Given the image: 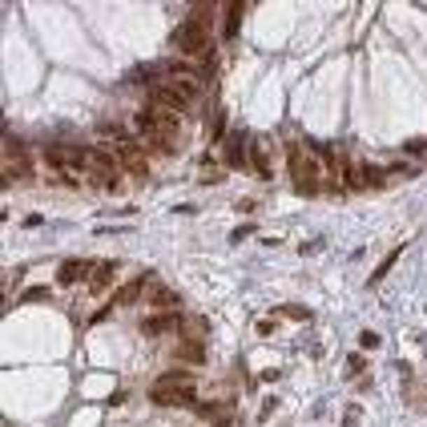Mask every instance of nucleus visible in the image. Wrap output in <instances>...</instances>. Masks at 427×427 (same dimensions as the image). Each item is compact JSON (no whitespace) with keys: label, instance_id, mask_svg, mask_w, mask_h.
Here are the masks:
<instances>
[{"label":"nucleus","instance_id":"18","mask_svg":"<svg viewBox=\"0 0 427 427\" xmlns=\"http://www.w3.org/2000/svg\"><path fill=\"white\" fill-rule=\"evenodd\" d=\"M178 359H190V363H202V346L190 343V346H178Z\"/></svg>","mask_w":427,"mask_h":427},{"label":"nucleus","instance_id":"14","mask_svg":"<svg viewBox=\"0 0 427 427\" xmlns=\"http://www.w3.org/2000/svg\"><path fill=\"white\" fill-rule=\"evenodd\" d=\"M242 13H246V4H242V0H234L230 8H226V36H238V24H242Z\"/></svg>","mask_w":427,"mask_h":427},{"label":"nucleus","instance_id":"15","mask_svg":"<svg viewBox=\"0 0 427 427\" xmlns=\"http://www.w3.org/2000/svg\"><path fill=\"white\" fill-rule=\"evenodd\" d=\"M45 181H49V186H61V190H77V186H81L77 174H45Z\"/></svg>","mask_w":427,"mask_h":427},{"label":"nucleus","instance_id":"5","mask_svg":"<svg viewBox=\"0 0 427 427\" xmlns=\"http://www.w3.org/2000/svg\"><path fill=\"white\" fill-rule=\"evenodd\" d=\"M146 105H158V109H165V113H178V117L190 113V97H181L169 81L149 85V89H146Z\"/></svg>","mask_w":427,"mask_h":427},{"label":"nucleus","instance_id":"4","mask_svg":"<svg viewBox=\"0 0 427 427\" xmlns=\"http://www.w3.org/2000/svg\"><path fill=\"white\" fill-rule=\"evenodd\" d=\"M133 125H146V130H158L162 137H178L181 133V117L178 113H165V109H158V105H141L137 113H133Z\"/></svg>","mask_w":427,"mask_h":427},{"label":"nucleus","instance_id":"12","mask_svg":"<svg viewBox=\"0 0 427 427\" xmlns=\"http://www.w3.org/2000/svg\"><path fill=\"white\" fill-rule=\"evenodd\" d=\"M89 274H93V262H85V258H69V262L61 266L57 282H61V286H77V282H89Z\"/></svg>","mask_w":427,"mask_h":427},{"label":"nucleus","instance_id":"3","mask_svg":"<svg viewBox=\"0 0 427 427\" xmlns=\"http://www.w3.org/2000/svg\"><path fill=\"white\" fill-rule=\"evenodd\" d=\"M169 45H174V52L186 57V61H206V57L214 52L210 29H206V24H197V20H190V17L181 20V24H174Z\"/></svg>","mask_w":427,"mask_h":427},{"label":"nucleus","instance_id":"1","mask_svg":"<svg viewBox=\"0 0 427 427\" xmlns=\"http://www.w3.org/2000/svg\"><path fill=\"white\" fill-rule=\"evenodd\" d=\"M101 137H109L105 146L117 153V162H121L125 174H133L137 181H149V153H146V146H141L137 137H130L121 125H101Z\"/></svg>","mask_w":427,"mask_h":427},{"label":"nucleus","instance_id":"6","mask_svg":"<svg viewBox=\"0 0 427 427\" xmlns=\"http://www.w3.org/2000/svg\"><path fill=\"white\" fill-rule=\"evenodd\" d=\"M153 274H137V279H130V282H121V286H117L113 290V307H137V302H146V290L149 286H153Z\"/></svg>","mask_w":427,"mask_h":427},{"label":"nucleus","instance_id":"11","mask_svg":"<svg viewBox=\"0 0 427 427\" xmlns=\"http://www.w3.org/2000/svg\"><path fill=\"white\" fill-rule=\"evenodd\" d=\"M153 387L158 391H174V387H194V371L190 367H169L162 375L153 379Z\"/></svg>","mask_w":427,"mask_h":427},{"label":"nucleus","instance_id":"13","mask_svg":"<svg viewBox=\"0 0 427 427\" xmlns=\"http://www.w3.org/2000/svg\"><path fill=\"white\" fill-rule=\"evenodd\" d=\"M246 133H230V137H226V165H230V169H242V165H246Z\"/></svg>","mask_w":427,"mask_h":427},{"label":"nucleus","instance_id":"20","mask_svg":"<svg viewBox=\"0 0 427 427\" xmlns=\"http://www.w3.org/2000/svg\"><path fill=\"white\" fill-rule=\"evenodd\" d=\"M250 234H254V226H250V222H246V226H238V230L230 234V242H246Z\"/></svg>","mask_w":427,"mask_h":427},{"label":"nucleus","instance_id":"17","mask_svg":"<svg viewBox=\"0 0 427 427\" xmlns=\"http://www.w3.org/2000/svg\"><path fill=\"white\" fill-rule=\"evenodd\" d=\"M49 295H52L49 286H33V290H20V302H45Z\"/></svg>","mask_w":427,"mask_h":427},{"label":"nucleus","instance_id":"16","mask_svg":"<svg viewBox=\"0 0 427 427\" xmlns=\"http://www.w3.org/2000/svg\"><path fill=\"white\" fill-rule=\"evenodd\" d=\"M399 254H403V246H399V250H391V254H387V258H383V266H379L375 274H371V279H367V286H375V282H383V274H387V270H391V266H395V258H399Z\"/></svg>","mask_w":427,"mask_h":427},{"label":"nucleus","instance_id":"9","mask_svg":"<svg viewBox=\"0 0 427 427\" xmlns=\"http://www.w3.org/2000/svg\"><path fill=\"white\" fill-rule=\"evenodd\" d=\"M117 270H121V266H117L113 258H101V262H93V274H89V290H93V295L109 290V286L117 282Z\"/></svg>","mask_w":427,"mask_h":427},{"label":"nucleus","instance_id":"2","mask_svg":"<svg viewBox=\"0 0 427 427\" xmlns=\"http://www.w3.org/2000/svg\"><path fill=\"white\" fill-rule=\"evenodd\" d=\"M290 174H295V190L298 194H323V178H327V169H323V162L311 153V146H298V141H290Z\"/></svg>","mask_w":427,"mask_h":427},{"label":"nucleus","instance_id":"10","mask_svg":"<svg viewBox=\"0 0 427 427\" xmlns=\"http://www.w3.org/2000/svg\"><path fill=\"white\" fill-rule=\"evenodd\" d=\"M146 302L153 307V314H169V311H181V295H174V290H165V286H149V295Z\"/></svg>","mask_w":427,"mask_h":427},{"label":"nucleus","instance_id":"19","mask_svg":"<svg viewBox=\"0 0 427 427\" xmlns=\"http://www.w3.org/2000/svg\"><path fill=\"white\" fill-rule=\"evenodd\" d=\"M379 343H383V339H379L375 330H363V335H359V346H363V351H371V346H379Z\"/></svg>","mask_w":427,"mask_h":427},{"label":"nucleus","instance_id":"7","mask_svg":"<svg viewBox=\"0 0 427 427\" xmlns=\"http://www.w3.org/2000/svg\"><path fill=\"white\" fill-rule=\"evenodd\" d=\"M181 311H169V314H146L141 318V335H149V339H158V335H178L181 330Z\"/></svg>","mask_w":427,"mask_h":427},{"label":"nucleus","instance_id":"8","mask_svg":"<svg viewBox=\"0 0 427 427\" xmlns=\"http://www.w3.org/2000/svg\"><path fill=\"white\" fill-rule=\"evenodd\" d=\"M149 399H153L158 407H197L194 387H174V391H158V387H149Z\"/></svg>","mask_w":427,"mask_h":427},{"label":"nucleus","instance_id":"21","mask_svg":"<svg viewBox=\"0 0 427 427\" xmlns=\"http://www.w3.org/2000/svg\"><path fill=\"white\" fill-rule=\"evenodd\" d=\"M407 153H419V158H427V141H424V137H415V141H407Z\"/></svg>","mask_w":427,"mask_h":427}]
</instances>
